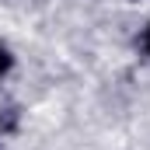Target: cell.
<instances>
[{"instance_id": "cell-2", "label": "cell", "mask_w": 150, "mask_h": 150, "mask_svg": "<svg viewBox=\"0 0 150 150\" xmlns=\"http://www.w3.org/2000/svg\"><path fill=\"white\" fill-rule=\"evenodd\" d=\"M143 49H147V56H150V25H147V32H143Z\"/></svg>"}, {"instance_id": "cell-1", "label": "cell", "mask_w": 150, "mask_h": 150, "mask_svg": "<svg viewBox=\"0 0 150 150\" xmlns=\"http://www.w3.org/2000/svg\"><path fill=\"white\" fill-rule=\"evenodd\" d=\"M11 67H14V56H11V49H7V45H0V77L11 74Z\"/></svg>"}]
</instances>
